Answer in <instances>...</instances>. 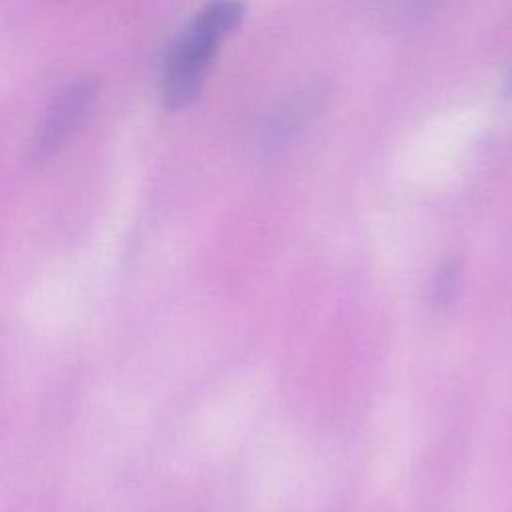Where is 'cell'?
Masks as SVG:
<instances>
[{
    "label": "cell",
    "mask_w": 512,
    "mask_h": 512,
    "mask_svg": "<svg viewBox=\"0 0 512 512\" xmlns=\"http://www.w3.org/2000/svg\"><path fill=\"white\" fill-rule=\"evenodd\" d=\"M242 18L244 6L238 0H210L202 6L164 62L160 96L168 110H182L196 100L220 44Z\"/></svg>",
    "instance_id": "obj_1"
},
{
    "label": "cell",
    "mask_w": 512,
    "mask_h": 512,
    "mask_svg": "<svg viewBox=\"0 0 512 512\" xmlns=\"http://www.w3.org/2000/svg\"><path fill=\"white\" fill-rule=\"evenodd\" d=\"M510 86H512V78H510Z\"/></svg>",
    "instance_id": "obj_5"
},
{
    "label": "cell",
    "mask_w": 512,
    "mask_h": 512,
    "mask_svg": "<svg viewBox=\"0 0 512 512\" xmlns=\"http://www.w3.org/2000/svg\"><path fill=\"white\" fill-rule=\"evenodd\" d=\"M312 108L314 106L308 94L296 96V100H288L284 106H280L278 112L270 116V122L266 126V138L272 142L284 140L288 134L294 132V128H298L304 122Z\"/></svg>",
    "instance_id": "obj_3"
},
{
    "label": "cell",
    "mask_w": 512,
    "mask_h": 512,
    "mask_svg": "<svg viewBox=\"0 0 512 512\" xmlns=\"http://www.w3.org/2000/svg\"><path fill=\"white\" fill-rule=\"evenodd\" d=\"M98 96L96 78H78L48 106L30 144V160L44 162L54 156L82 126Z\"/></svg>",
    "instance_id": "obj_2"
},
{
    "label": "cell",
    "mask_w": 512,
    "mask_h": 512,
    "mask_svg": "<svg viewBox=\"0 0 512 512\" xmlns=\"http://www.w3.org/2000/svg\"><path fill=\"white\" fill-rule=\"evenodd\" d=\"M458 278H460V268L456 262H448L446 266H442L432 286V300L436 302V306L442 308L452 300Z\"/></svg>",
    "instance_id": "obj_4"
}]
</instances>
